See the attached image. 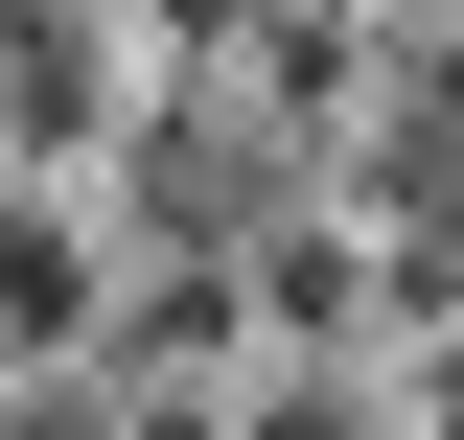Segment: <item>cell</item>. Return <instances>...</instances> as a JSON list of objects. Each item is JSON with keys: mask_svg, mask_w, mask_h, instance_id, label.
<instances>
[{"mask_svg": "<svg viewBox=\"0 0 464 440\" xmlns=\"http://www.w3.org/2000/svg\"><path fill=\"white\" fill-rule=\"evenodd\" d=\"M116 139V0H0V163H93Z\"/></svg>", "mask_w": 464, "mask_h": 440, "instance_id": "6da1fadb", "label": "cell"}, {"mask_svg": "<svg viewBox=\"0 0 464 440\" xmlns=\"http://www.w3.org/2000/svg\"><path fill=\"white\" fill-rule=\"evenodd\" d=\"M116 325V255L47 209V163H0V348H93Z\"/></svg>", "mask_w": 464, "mask_h": 440, "instance_id": "7a4b0ae2", "label": "cell"}, {"mask_svg": "<svg viewBox=\"0 0 464 440\" xmlns=\"http://www.w3.org/2000/svg\"><path fill=\"white\" fill-rule=\"evenodd\" d=\"M116 24H140V47H163V70H209V47H256L279 0H116Z\"/></svg>", "mask_w": 464, "mask_h": 440, "instance_id": "3957f363", "label": "cell"}, {"mask_svg": "<svg viewBox=\"0 0 464 440\" xmlns=\"http://www.w3.org/2000/svg\"><path fill=\"white\" fill-rule=\"evenodd\" d=\"M418 440H464V348H441V371H418Z\"/></svg>", "mask_w": 464, "mask_h": 440, "instance_id": "277c9868", "label": "cell"}]
</instances>
